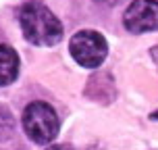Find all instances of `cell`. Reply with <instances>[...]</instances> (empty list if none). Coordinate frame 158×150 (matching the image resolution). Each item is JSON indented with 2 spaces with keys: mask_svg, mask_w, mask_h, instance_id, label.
I'll return each mask as SVG.
<instances>
[{
  "mask_svg": "<svg viewBox=\"0 0 158 150\" xmlns=\"http://www.w3.org/2000/svg\"><path fill=\"white\" fill-rule=\"evenodd\" d=\"M19 73V56L10 46L0 44V86L13 84Z\"/></svg>",
  "mask_w": 158,
  "mask_h": 150,
  "instance_id": "cell-5",
  "label": "cell"
},
{
  "mask_svg": "<svg viewBox=\"0 0 158 150\" xmlns=\"http://www.w3.org/2000/svg\"><path fill=\"white\" fill-rule=\"evenodd\" d=\"M48 150H69V148H67V146H50Z\"/></svg>",
  "mask_w": 158,
  "mask_h": 150,
  "instance_id": "cell-6",
  "label": "cell"
},
{
  "mask_svg": "<svg viewBox=\"0 0 158 150\" xmlns=\"http://www.w3.org/2000/svg\"><path fill=\"white\" fill-rule=\"evenodd\" d=\"M69 50L81 67L96 69L104 63V58L108 54V44L102 33L94 32V29H81L71 38Z\"/></svg>",
  "mask_w": 158,
  "mask_h": 150,
  "instance_id": "cell-3",
  "label": "cell"
},
{
  "mask_svg": "<svg viewBox=\"0 0 158 150\" xmlns=\"http://www.w3.org/2000/svg\"><path fill=\"white\" fill-rule=\"evenodd\" d=\"M58 115L48 102L35 100L23 111V129L35 144H48L58 135Z\"/></svg>",
  "mask_w": 158,
  "mask_h": 150,
  "instance_id": "cell-2",
  "label": "cell"
},
{
  "mask_svg": "<svg viewBox=\"0 0 158 150\" xmlns=\"http://www.w3.org/2000/svg\"><path fill=\"white\" fill-rule=\"evenodd\" d=\"M123 21L133 33L158 29V0H133L125 11Z\"/></svg>",
  "mask_w": 158,
  "mask_h": 150,
  "instance_id": "cell-4",
  "label": "cell"
},
{
  "mask_svg": "<svg viewBox=\"0 0 158 150\" xmlns=\"http://www.w3.org/2000/svg\"><path fill=\"white\" fill-rule=\"evenodd\" d=\"M19 23L25 38L35 46H54L63 38V25L42 2H27L19 11Z\"/></svg>",
  "mask_w": 158,
  "mask_h": 150,
  "instance_id": "cell-1",
  "label": "cell"
},
{
  "mask_svg": "<svg viewBox=\"0 0 158 150\" xmlns=\"http://www.w3.org/2000/svg\"><path fill=\"white\" fill-rule=\"evenodd\" d=\"M152 119H158V111H156V113H152Z\"/></svg>",
  "mask_w": 158,
  "mask_h": 150,
  "instance_id": "cell-7",
  "label": "cell"
}]
</instances>
